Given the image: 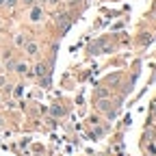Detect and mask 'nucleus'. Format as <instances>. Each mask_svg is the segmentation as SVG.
Masks as SVG:
<instances>
[{
  "label": "nucleus",
  "mask_w": 156,
  "mask_h": 156,
  "mask_svg": "<svg viewBox=\"0 0 156 156\" xmlns=\"http://www.w3.org/2000/svg\"><path fill=\"white\" fill-rule=\"evenodd\" d=\"M41 17H44V11L39 9V7H33L30 9V22H41Z\"/></svg>",
  "instance_id": "obj_1"
},
{
  "label": "nucleus",
  "mask_w": 156,
  "mask_h": 156,
  "mask_svg": "<svg viewBox=\"0 0 156 156\" xmlns=\"http://www.w3.org/2000/svg\"><path fill=\"white\" fill-rule=\"evenodd\" d=\"M13 72H17V74H28V65H26V63H15V65H13Z\"/></svg>",
  "instance_id": "obj_2"
},
{
  "label": "nucleus",
  "mask_w": 156,
  "mask_h": 156,
  "mask_svg": "<svg viewBox=\"0 0 156 156\" xmlns=\"http://www.w3.org/2000/svg\"><path fill=\"white\" fill-rule=\"evenodd\" d=\"M37 50H39V46H37V44H26V54H28V56H35V54H37Z\"/></svg>",
  "instance_id": "obj_3"
},
{
  "label": "nucleus",
  "mask_w": 156,
  "mask_h": 156,
  "mask_svg": "<svg viewBox=\"0 0 156 156\" xmlns=\"http://www.w3.org/2000/svg\"><path fill=\"white\" fill-rule=\"evenodd\" d=\"M35 69H37V76H46V65H44V63H39Z\"/></svg>",
  "instance_id": "obj_4"
},
{
  "label": "nucleus",
  "mask_w": 156,
  "mask_h": 156,
  "mask_svg": "<svg viewBox=\"0 0 156 156\" xmlns=\"http://www.w3.org/2000/svg\"><path fill=\"white\" fill-rule=\"evenodd\" d=\"M24 44H26L24 35H15V46H24Z\"/></svg>",
  "instance_id": "obj_5"
},
{
  "label": "nucleus",
  "mask_w": 156,
  "mask_h": 156,
  "mask_svg": "<svg viewBox=\"0 0 156 156\" xmlns=\"http://www.w3.org/2000/svg\"><path fill=\"white\" fill-rule=\"evenodd\" d=\"M5 5H7V7H9V9H13V7H15V5H17V0H5Z\"/></svg>",
  "instance_id": "obj_6"
},
{
  "label": "nucleus",
  "mask_w": 156,
  "mask_h": 156,
  "mask_svg": "<svg viewBox=\"0 0 156 156\" xmlns=\"http://www.w3.org/2000/svg\"><path fill=\"white\" fill-rule=\"evenodd\" d=\"M106 95H108L106 89H98V98H106Z\"/></svg>",
  "instance_id": "obj_7"
},
{
  "label": "nucleus",
  "mask_w": 156,
  "mask_h": 156,
  "mask_svg": "<svg viewBox=\"0 0 156 156\" xmlns=\"http://www.w3.org/2000/svg\"><path fill=\"white\" fill-rule=\"evenodd\" d=\"M52 113H54V115H63V108H61V106H54Z\"/></svg>",
  "instance_id": "obj_8"
},
{
  "label": "nucleus",
  "mask_w": 156,
  "mask_h": 156,
  "mask_svg": "<svg viewBox=\"0 0 156 156\" xmlns=\"http://www.w3.org/2000/svg\"><path fill=\"white\" fill-rule=\"evenodd\" d=\"M5 85H7V78H5V76H0V87H5Z\"/></svg>",
  "instance_id": "obj_9"
},
{
  "label": "nucleus",
  "mask_w": 156,
  "mask_h": 156,
  "mask_svg": "<svg viewBox=\"0 0 156 156\" xmlns=\"http://www.w3.org/2000/svg\"><path fill=\"white\" fill-rule=\"evenodd\" d=\"M24 2H26V5H28V7H30V5H33V2H35V0H24Z\"/></svg>",
  "instance_id": "obj_10"
},
{
  "label": "nucleus",
  "mask_w": 156,
  "mask_h": 156,
  "mask_svg": "<svg viewBox=\"0 0 156 156\" xmlns=\"http://www.w3.org/2000/svg\"><path fill=\"white\" fill-rule=\"evenodd\" d=\"M2 5H5V0H0V7H2Z\"/></svg>",
  "instance_id": "obj_11"
},
{
  "label": "nucleus",
  "mask_w": 156,
  "mask_h": 156,
  "mask_svg": "<svg viewBox=\"0 0 156 156\" xmlns=\"http://www.w3.org/2000/svg\"><path fill=\"white\" fill-rule=\"evenodd\" d=\"M87 2H93V0H87Z\"/></svg>",
  "instance_id": "obj_12"
},
{
  "label": "nucleus",
  "mask_w": 156,
  "mask_h": 156,
  "mask_svg": "<svg viewBox=\"0 0 156 156\" xmlns=\"http://www.w3.org/2000/svg\"><path fill=\"white\" fill-rule=\"evenodd\" d=\"M39 2H44V0H39Z\"/></svg>",
  "instance_id": "obj_13"
}]
</instances>
